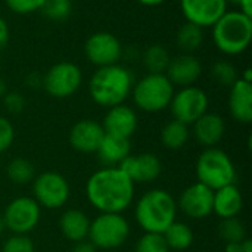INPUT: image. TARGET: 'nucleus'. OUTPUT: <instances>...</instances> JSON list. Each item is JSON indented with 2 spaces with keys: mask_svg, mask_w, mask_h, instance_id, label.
Here are the masks:
<instances>
[{
  "mask_svg": "<svg viewBox=\"0 0 252 252\" xmlns=\"http://www.w3.org/2000/svg\"><path fill=\"white\" fill-rule=\"evenodd\" d=\"M133 89V74L115 63L99 68L90 78L89 92L92 99L105 108L121 105Z\"/></svg>",
  "mask_w": 252,
  "mask_h": 252,
  "instance_id": "nucleus-2",
  "label": "nucleus"
},
{
  "mask_svg": "<svg viewBox=\"0 0 252 252\" xmlns=\"http://www.w3.org/2000/svg\"><path fill=\"white\" fill-rule=\"evenodd\" d=\"M229 108L235 120L248 124L252 121V86L239 78L230 87Z\"/></svg>",
  "mask_w": 252,
  "mask_h": 252,
  "instance_id": "nucleus-19",
  "label": "nucleus"
},
{
  "mask_svg": "<svg viewBox=\"0 0 252 252\" xmlns=\"http://www.w3.org/2000/svg\"><path fill=\"white\" fill-rule=\"evenodd\" d=\"M227 3H233V4H239V1L241 0H226Z\"/></svg>",
  "mask_w": 252,
  "mask_h": 252,
  "instance_id": "nucleus-46",
  "label": "nucleus"
},
{
  "mask_svg": "<svg viewBox=\"0 0 252 252\" xmlns=\"http://www.w3.org/2000/svg\"><path fill=\"white\" fill-rule=\"evenodd\" d=\"M103 136L105 130L102 124L93 120H81L69 131V145L78 152L92 154L97 151Z\"/></svg>",
  "mask_w": 252,
  "mask_h": 252,
  "instance_id": "nucleus-16",
  "label": "nucleus"
},
{
  "mask_svg": "<svg viewBox=\"0 0 252 252\" xmlns=\"http://www.w3.org/2000/svg\"><path fill=\"white\" fill-rule=\"evenodd\" d=\"M213 201L214 190L198 182L182 192L177 205L188 217L201 220L213 213Z\"/></svg>",
  "mask_w": 252,
  "mask_h": 252,
  "instance_id": "nucleus-13",
  "label": "nucleus"
},
{
  "mask_svg": "<svg viewBox=\"0 0 252 252\" xmlns=\"http://www.w3.org/2000/svg\"><path fill=\"white\" fill-rule=\"evenodd\" d=\"M219 233L226 244H230V242H244L247 230H245L244 223L239 219L232 217V219L221 220L219 226Z\"/></svg>",
  "mask_w": 252,
  "mask_h": 252,
  "instance_id": "nucleus-29",
  "label": "nucleus"
},
{
  "mask_svg": "<svg viewBox=\"0 0 252 252\" xmlns=\"http://www.w3.org/2000/svg\"><path fill=\"white\" fill-rule=\"evenodd\" d=\"M238 6L241 7L239 12H242L244 15L252 18V0H241Z\"/></svg>",
  "mask_w": 252,
  "mask_h": 252,
  "instance_id": "nucleus-40",
  "label": "nucleus"
},
{
  "mask_svg": "<svg viewBox=\"0 0 252 252\" xmlns=\"http://www.w3.org/2000/svg\"><path fill=\"white\" fill-rule=\"evenodd\" d=\"M136 252H168L170 248L161 233H145L136 244Z\"/></svg>",
  "mask_w": 252,
  "mask_h": 252,
  "instance_id": "nucleus-32",
  "label": "nucleus"
},
{
  "mask_svg": "<svg viewBox=\"0 0 252 252\" xmlns=\"http://www.w3.org/2000/svg\"><path fill=\"white\" fill-rule=\"evenodd\" d=\"M170 61L168 50L161 44H152L143 53V65L149 74H165Z\"/></svg>",
  "mask_w": 252,
  "mask_h": 252,
  "instance_id": "nucleus-27",
  "label": "nucleus"
},
{
  "mask_svg": "<svg viewBox=\"0 0 252 252\" xmlns=\"http://www.w3.org/2000/svg\"><path fill=\"white\" fill-rule=\"evenodd\" d=\"M211 75H213L216 83H219L221 86H227V87H232L239 80V75H238L235 65L229 61L216 62L211 66Z\"/></svg>",
  "mask_w": 252,
  "mask_h": 252,
  "instance_id": "nucleus-31",
  "label": "nucleus"
},
{
  "mask_svg": "<svg viewBox=\"0 0 252 252\" xmlns=\"http://www.w3.org/2000/svg\"><path fill=\"white\" fill-rule=\"evenodd\" d=\"M34 165L24 158H15L7 165V177L15 185H27L34 179Z\"/></svg>",
  "mask_w": 252,
  "mask_h": 252,
  "instance_id": "nucleus-28",
  "label": "nucleus"
},
{
  "mask_svg": "<svg viewBox=\"0 0 252 252\" xmlns=\"http://www.w3.org/2000/svg\"><path fill=\"white\" fill-rule=\"evenodd\" d=\"M84 52L87 59L93 65L102 68V66L115 65L120 61L123 55V46L114 34L106 31H99L87 38L84 44Z\"/></svg>",
  "mask_w": 252,
  "mask_h": 252,
  "instance_id": "nucleus-12",
  "label": "nucleus"
},
{
  "mask_svg": "<svg viewBox=\"0 0 252 252\" xmlns=\"http://www.w3.org/2000/svg\"><path fill=\"white\" fill-rule=\"evenodd\" d=\"M137 1L145 4V6H158V4L164 3L165 0H137Z\"/></svg>",
  "mask_w": 252,
  "mask_h": 252,
  "instance_id": "nucleus-42",
  "label": "nucleus"
},
{
  "mask_svg": "<svg viewBox=\"0 0 252 252\" xmlns=\"http://www.w3.org/2000/svg\"><path fill=\"white\" fill-rule=\"evenodd\" d=\"M241 250H242V242L226 244V252H241Z\"/></svg>",
  "mask_w": 252,
  "mask_h": 252,
  "instance_id": "nucleus-41",
  "label": "nucleus"
},
{
  "mask_svg": "<svg viewBox=\"0 0 252 252\" xmlns=\"http://www.w3.org/2000/svg\"><path fill=\"white\" fill-rule=\"evenodd\" d=\"M241 252H252V242L250 239H245L242 242V250Z\"/></svg>",
  "mask_w": 252,
  "mask_h": 252,
  "instance_id": "nucleus-43",
  "label": "nucleus"
},
{
  "mask_svg": "<svg viewBox=\"0 0 252 252\" xmlns=\"http://www.w3.org/2000/svg\"><path fill=\"white\" fill-rule=\"evenodd\" d=\"M170 108L174 120L188 124H193L208 109L207 93L195 86L183 87L180 92L173 94Z\"/></svg>",
  "mask_w": 252,
  "mask_h": 252,
  "instance_id": "nucleus-11",
  "label": "nucleus"
},
{
  "mask_svg": "<svg viewBox=\"0 0 252 252\" xmlns=\"http://www.w3.org/2000/svg\"><path fill=\"white\" fill-rule=\"evenodd\" d=\"M32 193L40 207L56 210L66 204L69 198V185L59 173L46 171L34 179Z\"/></svg>",
  "mask_w": 252,
  "mask_h": 252,
  "instance_id": "nucleus-10",
  "label": "nucleus"
},
{
  "mask_svg": "<svg viewBox=\"0 0 252 252\" xmlns=\"http://www.w3.org/2000/svg\"><path fill=\"white\" fill-rule=\"evenodd\" d=\"M136 220L145 233H164L176 221L177 204L164 189H152L136 204Z\"/></svg>",
  "mask_w": 252,
  "mask_h": 252,
  "instance_id": "nucleus-3",
  "label": "nucleus"
},
{
  "mask_svg": "<svg viewBox=\"0 0 252 252\" xmlns=\"http://www.w3.org/2000/svg\"><path fill=\"white\" fill-rule=\"evenodd\" d=\"M96 154L99 161L106 167H118V164L130 155V139L115 137L105 133Z\"/></svg>",
  "mask_w": 252,
  "mask_h": 252,
  "instance_id": "nucleus-22",
  "label": "nucleus"
},
{
  "mask_svg": "<svg viewBox=\"0 0 252 252\" xmlns=\"http://www.w3.org/2000/svg\"><path fill=\"white\" fill-rule=\"evenodd\" d=\"M189 139V128L185 123L177 120L168 121L161 131V142L167 149L176 151L186 145Z\"/></svg>",
  "mask_w": 252,
  "mask_h": 252,
  "instance_id": "nucleus-24",
  "label": "nucleus"
},
{
  "mask_svg": "<svg viewBox=\"0 0 252 252\" xmlns=\"http://www.w3.org/2000/svg\"><path fill=\"white\" fill-rule=\"evenodd\" d=\"M252 40V18L239 10L226 12L213 25V41L224 55L245 52Z\"/></svg>",
  "mask_w": 252,
  "mask_h": 252,
  "instance_id": "nucleus-4",
  "label": "nucleus"
},
{
  "mask_svg": "<svg viewBox=\"0 0 252 252\" xmlns=\"http://www.w3.org/2000/svg\"><path fill=\"white\" fill-rule=\"evenodd\" d=\"M7 7L19 15H27L35 10H40L44 0H4Z\"/></svg>",
  "mask_w": 252,
  "mask_h": 252,
  "instance_id": "nucleus-34",
  "label": "nucleus"
},
{
  "mask_svg": "<svg viewBox=\"0 0 252 252\" xmlns=\"http://www.w3.org/2000/svg\"><path fill=\"white\" fill-rule=\"evenodd\" d=\"M15 139V130L9 120L0 117V154L7 151Z\"/></svg>",
  "mask_w": 252,
  "mask_h": 252,
  "instance_id": "nucleus-35",
  "label": "nucleus"
},
{
  "mask_svg": "<svg viewBox=\"0 0 252 252\" xmlns=\"http://www.w3.org/2000/svg\"><path fill=\"white\" fill-rule=\"evenodd\" d=\"M198 182L211 190L235 185L236 168L226 152L217 148H207L196 162Z\"/></svg>",
  "mask_w": 252,
  "mask_h": 252,
  "instance_id": "nucleus-5",
  "label": "nucleus"
},
{
  "mask_svg": "<svg viewBox=\"0 0 252 252\" xmlns=\"http://www.w3.org/2000/svg\"><path fill=\"white\" fill-rule=\"evenodd\" d=\"M72 9L71 0H44L40 10L41 13L49 19L55 22H62L65 21Z\"/></svg>",
  "mask_w": 252,
  "mask_h": 252,
  "instance_id": "nucleus-30",
  "label": "nucleus"
},
{
  "mask_svg": "<svg viewBox=\"0 0 252 252\" xmlns=\"http://www.w3.org/2000/svg\"><path fill=\"white\" fill-rule=\"evenodd\" d=\"M202 41H204L202 27H199L196 24H192V22L183 24L179 28L177 34H176V43H177V46L182 50L188 52V53L198 50L202 46Z\"/></svg>",
  "mask_w": 252,
  "mask_h": 252,
  "instance_id": "nucleus-26",
  "label": "nucleus"
},
{
  "mask_svg": "<svg viewBox=\"0 0 252 252\" xmlns=\"http://www.w3.org/2000/svg\"><path fill=\"white\" fill-rule=\"evenodd\" d=\"M3 105L10 114H19L25 108V97L18 92H10L3 96Z\"/></svg>",
  "mask_w": 252,
  "mask_h": 252,
  "instance_id": "nucleus-36",
  "label": "nucleus"
},
{
  "mask_svg": "<svg viewBox=\"0 0 252 252\" xmlns=\"http://www.w3.org/2000/svg\"><path fill=\"white\" fill-rule=\"evenodd\" d=\"M128 235V221L121 214L102 213L93 221H90L89 238L96 248L115 250L126 244Z\"/></svg>",
  "mask_w": 252,
  "mask_h": 252,
  "instance_id": "nucleus-7",
  "label": "nucleus"
},
{
  "mask_svg": "<svg viewBox=\"0 0 252 252\" xmlns=\"http://www.w3.org/2000/svg\"><path fill=\"white\" fill-rule=\"evenodd\" d=\"M83 74L78 65L72 62H58L47 69L43 77L44 90L53 97L72 96L81 86Z\"/></svg>",
  "mask_w": 252,
  "mask_h": 252,
  "instance_id": "nucleus-8",
  "label": "nucleus"
},
{
  "mask_svg": "<svg viewBox=\"0 0 252 252\" xmlns=\"http://www.w3.org/2000/svg\"><path fill=\"white\" fill-rule=\"evenodd\" d=\"M242 207H244V199L236 185H229L214 190L213 213L221 217V220L238 217V214L242 211Z\"/></svg>",
  "mask_w": 252,
  "mask_h": 252,
  "instance_id": "nucleus-21",
  "label": "nucleus"
},
{
  "mask_svg": "<svg viewBox=\"0 0 252 252\" xmlns=\"http://www.w3.org/2000/svg\"><path fill=\"white\" fill-rule=\"evenodd\" d=\"M86 195L100 213L121 214L133 202L134 183L118 167H105L90 176Z\"/></svg>",
  "mask_w": 252,
  "mask_h": 252,
  "instance_id": "nucleus-1",
  "label": "nucleus"
},
{
  "mask_svg": "<svg viewBox=\"0 0 252 252\" xmlns=\"http://www.w3.org/2000/svg\"><path fill=\"white\" fill-rule=\"evenodd\" d=\"M0 68H1V59H0Z\"/></svg>",
  "mask_w": 252,
  "mask_h": 252,
  "instance_id": "nucleus-47",
  "label": "nucleus"
},
{
  "mask_svg": "<svg viewBox=\"0 0 252 252\" xmlns=\"http://www.w3.org/2000/svg\"><path fill=\"white\" fill-rule=\"evenodd\" d=\"M118 168L133 183H146L159 177L162 165L155 154H140L128 155L118 164Z\"/></svg>",
  "mask_w": 252,
  "mask_h": 252,
  "instance_id": "nucleus-15",
  "label": "nucleus"
},
{
  "mask_svg": "<svg viewBox=\"0 0 252 252\" xmlns=\"http://www.w3.org/2000/svg\"><path fill=\"white\" fill-rule=\"evenodd\" d=\"M25 83H27V86H30L32 89H37V87L43 86V77L38 72H31V74L27 75Z\"/></svg>",
  "mask_w": 252,
  "mask_h": 252,
  "instance_id": "nucleus-38",
  "label": "nucleus"
},
{
  "mask_svg": "<svg viewBox=\"0 0 252 252\" xmlns=\"http://www.w3.org/2000/svg\"><path fill=\"white\" fill-rule=\"evenodd\" d=\"M1 252H34V244L27 235H13L4 241Z\"/></svg>",
  "mask_w": 252,
  "mask_h": 252,
  "instance_id": "nucleus-33",
  "label": "nucleus"
},
{
  "mask_svg": "<svg viewBox=\"0 0 252 252\" xmlns=\"http://www.w3.org/2000/svg\"><path fill=\"white\" fill-rule=\"evenodd\" d=\"M182 12L188 22L199 27H213L226 12V0H180Z\"/></svg>",
  "mask_w": 252,
  "mask_h": 252,
  "instance_id": "nucleus-14",
  "label": "nucleus"
},
{
  "mask_svg": "<svg viewBox=\"0 0 252 252\" xmlns=\"http://www.w3.org/2000/svg\"><path fill=\"white\" fill-rule=\"evenodd\" d=\"M9 35H10V31H9L7 22L0 16V50L6 47L9 41Z\"/></svg>",
  "mask_w": 252,
  "mask_h": 252,
  "instance_id": "nucleus-37",
  "label": "nucleus"
},
{
  "mask_svg": "<svg viewBox=\"0 0 252 252\" xmlns=\"http://www.w3.org/2000/svg\"><path fill=\"white\" fill-rule=\"evenodd\" d=\"M41 210L34 198L19 196L9 202L4 210L3 221L13 235H27L35 229L40 221Z\"/></svg>",
  "mask_w": 252,
  "mask_h": 252,
  "instance_id": "nucleus-9",
  "label": "nucleus"
},
{
  "mask_svg": "<svg viewBox=\"0 0 252 252\" xmlns=\"http://www.w3.org/2000/svg\"><path fill=\"white\" fill-rule=\"evenodd\" d=\"M162 236H164L168 248L177 250V251L188 250L192 245V242H193V232H192V229L188 224L177 223V221L170 224V227L162 233Z\"/></svg>",
  "mask_w": 252,
  "mask_h": 252,
  "instance_id": "nucleus-25",
  "label": "nucleus"
},
{
  "mask_svg": "<svg viewBox=\"0 0 252 252\" xmlns=\"http://www.w3.org/2000/svg\"><path fill=\"white\" fill-rule=\"evenodd\" d=\"M201 74H202V65L190 53H185L173 58L165 71V75L171 81V84L182 86V87L193 86V83L198 81Z\"/></svg>",
  "mask_w": 252,
  "mask_h": 252,
  "instance_id": "nucleus-18",
  "label": "nucleus"
},
{
  "mask_svg": "<svg viewBox=\"0 0 252 252\" xmlns=\"http://www.w3.org/2000/svg\"><path fill=\"white\" fill-rule=\"evenodd\" d=\"M4 229H6V226H4V221H3V217L0 216V235L4 232Z\"/></svg>",
  "mask_w": 252,
  "mask_h": 252,
  "instance_id": "nucleus-45",
  "label": "nucleus"
},
{
  "mask_svg": "<svg viewBox=\"0 0 252 252\" xmlns=\"http://www.w3.org/2000/svg\"><path fill=\"white\" fill-rule=\"evenodd\" d=\"M174 94V86L165 74L145 75L133 90V99L137 108L146 112H159L170 106Z\"/></svg>",
  "mask_w": 252,
  "mask_h": 252,
  "instance_id": "nucleus-6",
  "label": "nucleus"
},
{
  "mask_svg": "<svg viewBox=\"0 0 252 252\" xmlns=\"http://www.w3.org/2000/svg\"><path fill=\"white\" fill-rule=\"evenodd\" d=\"M6 94V83H4V80L0 77V97H3Z\"/></svg>",
  "mask_w": 252,
  "mask_h": 252,
  "instance_id": "nucleus-44",
  "label": "nucleus"
},
{
  "mask_svg": "<svg viewBox=\"0 0 252 252\" xmlns=\"http://www.w3.org/2000/svg\"><path fill=\"white\" fill-rule=\"evenodd\" d=\"M71 252H96V247L92 242L80 241V242H75V247Z\"/></svg>",
  "mask_w": 252,
  "mask_h": 252,
  "instance_id": "nucleus-39",
  "label": "nucleus"
},
{
  "mask_svg": "<svg viewBox=\"0 0 252 252\" xmlns=\"http://www.w3.org/2000/svg\"><path fill=\"white\" fill-rule=\"evenodd\" d=\"M224 121L220 115L205 112L193 123V134L196 140L208 148L217 145L224 136Z\"/></svg>",
  "mask_w": 252,
  "mask_h": 252,
  "instance_id": "nucleus-20",
  "label": "nucleus"
},
{
  "mask_svg": "<svg viewBox=\"0 0 252 252\" xmlns=\"http://www.w3.org/2000/svg\"><path fill=\"white\" fill-rule=\"evenodd\" d=\"M102 127L106 134L130 139L137 128V115L127 105H115L106 112Z\"/></svg>",
  "mask_w": 252,
  "mask_h": 252,
  "instance_id": "nucleus-17",
  "label": "nucleus"
},
{
  "mask_svg": "<svg viewBox=\"0 0 252 252\" xmlns=\"http://www.w3.org/2000/svg\"><path fill=\"white\" fill-rule=\"evenodd\" d=\"M59 229L68 241L75 244L80 241H86V238L89 236L90 220L80 210H68L62 214L59 220Z\"/></svg>",
  "mask_w": 252,
  "mask_h": 252,
  "instance_id": "nucleus-23",
  "label": "nucleus"
}]
</instances>
